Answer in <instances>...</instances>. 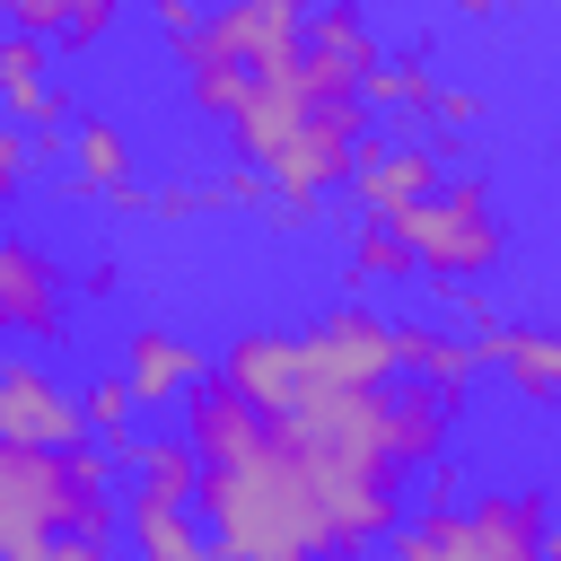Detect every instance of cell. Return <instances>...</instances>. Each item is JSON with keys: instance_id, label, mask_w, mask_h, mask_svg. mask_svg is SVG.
<instances>
[{"instance_id": "obj_1", "label": "cell", "mask_w": 561, "mask_h": 561, "mask_svg": "<svg viewBox=\"0 0 561 561\" xmlns=\"http://www.w3.org/2000/svg\"><path fill=\"white\" fill-rule=\"evenodd\" d=\"M123 535V500H114V456L88 438L70 456L53 447H18L0 438V561H26L53 535Z\"/></svg>"}, {"instance_id": "obj_2", "label": "cell", "mask_w": 561, "mask_h": 561, "mask_svg": "<svg viewBox=\"0 0 561 561\" xmlns=\"http://www.w3.org/2000/svg\"><path fill=\"white\" fill-rule=\"evenodd\" d=\"M394 228H403L412 272H421L430 289H465V280H482V272L508 254L500 193H491V175H473V167H447V175H438V193H421Z\"/></svg>"}, {"instance_id": "obj_3", "label": "cell", "mask_w": 561, "mask_h": 561, "mask_svg": "<svg viewBox=\"0 0 561 561\" xmlns=\"http://www.w3.org/2000/svg\"><path fill=\"white\" fill-rule=\"evenodd\" d=\"M298 359H307V386H394L403 359H394V316H377L368 298H333L298 324Z\"/></svg>"}, {"instance_id": "obj_4", "label": "cell", "mask_w": 561, "mask_h": 561, "mask_svg": "<svg viewBox=\"0 0 561 561\" xmlns=\"http://www.w3.org/2000/svg\"><path fill=\"white\" fill-rule=\"evenodd\" d=\"M438 175H447V149L412 114V123H394V131H377L359 149V167H351V219H403L421 193H438Z\"/></svg>"}, {"instance_id": "obj_5", "label": "cell", "mask_w": 561, "mask_h": 561, "mask_svg": "<svg viewBox=\"0 0 561 561\" xmlns=\"http://www.w3.org/2000/svg\"><path fill=\"white\" fill-rule=\"evenodd\" d=\"M0 123L35 140V158H70V96L53 88V44L0 26Z\"/></svg>"}, {"instance_id": "obj_6", "label": "cell", "mask_w": 561, "mask_h": 561, "mask_svg": "<svg viewBox=\"0 0 561 561\" xmlns=\"http://www.w3.org/2000/svg\"><path fill=\"white\" fill-rule=\"evenodd\" d=\"M0 438L70 456V447H88L96 430H88V403L70 394L61 368H44V359H9V377H0Z\"/></svg>"}, {"instance_id": "obj_7", "label": "cell", "mask_w": 561, "mask_h": 561, "mask_svg": "<svg viewBox=\"0 0 561 561\" xmlns=\"http://www.w3.org/2000/svg\"><path fill=\"white\" fill-rule=\"evenodd\" d=\"M61 324H70V272H61V254L0 228V333L61 342Z\"/></svg>"}, {"instance_id": "obj_8", "label": "cell", "mask_w": 561, "mask_h": 561, "mask_svg": "<svg viewBox=\"0 0 561 561\" xmlns=\"http://www.w3.org/2000/svg\"><path fill=\"white\" fill-rule=\"evenodd\" d=\"M70 175V193L79 202H105V210H149V193H140V149H131V131L114 123V114H79L70 123V158H61Z\"/></svg>"}, {"instance_id": "obj_9", "label": "cell", "mask_w": 561, "mask_h": 561, "mask_svg": "<svg viewBox=\"0 0 561 561\" xmlns=\"http://www.w3.org/2000/svg\"><path fill=\"white\" fill-rule=\"evenodd\" d=\"M219 377L254 403V412H289L298 394H307V359H298V324L280 333V324H237L228 342H219Z\"/></svg>"}, {"instance_id": "obj_10", "label": "cell", "mask_w": 561, "mask_h": 561, "mask_svg": "<svg viewBox=\"0 0 561 561\" xmlns=\"http://www.w3.org/2000/svg\"><path fill=\"white\" fill-rule=\"evenodd\" d=\"M202 35L263 79V70H289L307 53V9H289V0H228V9L202 18Z\"/></svg>"}, {"instance_id": "obj_11", "label": "cell", "mask_w": 561, "mask_h": 561, "mask_svg": "<svg viewBox=\"0 0 561 561\" xmlns=\"http://www.w3.org/2000/svg\"><path fill=\"white\" fill-rule=\"evenodd\" d=\"M202 377H210V351L184 342L175 324H131L123 333V386L140 394V412H175Z\"/></svg>"}, {"instance_id": "obj_12", "label": "cell", "mask_w": 561, "mask_h": 561, "mask_svg": "<svg viewBox=\"0 0 561 561\" xmlns=\"http://www.w3.org/2000/svg\"><path fill=\"white\" fill-rule=\"evenodd\" d=\"M473 351H482V368H500L526 403H561V324H508V316H491V324L473 333Z\"/></svg>"}, {"instance_id": "obj_13", "label": "cell", "mask_w": 561, "mask_h": 561, "mask_svg": "<svg viewBox=\"0 0 561 561\" xmlns=\"http://www.w3.org/2000/svg\"><path fill=\"white\" fill-rule=\"evenodd\" d=\"M394 359H403V377H421V386H438V394H456V403H465V386L482 377L473 333L447 324V316H403V324H394Z\"/></svg>"}, {"instance_id": "obj_14", "label": "cell", "mask_w": 561, "mask_h": 561, "mask_svg": "<svg viewBox=\"0 0 561 561\" xmlns=\"http://www.w3.org/2000/svg\"><path fill=\"white\" fill-rule=\"evenodd\" d=\"M123 543H131V561H219L202 508L193 500H158V491L123 500Z\"/></svg>"}, {"instance_id": "obj_15", "label": "cell", "mask_w": 561, "mask_h": 561, "mask_svg": "<svg viewBox=\"0 0 561 561\" xmlns=\"http://www.w3.org/2000/svg\"><path fill=\"white\" fill-rule=\"evenodd\" d=\"M386 438H394L403 473H412V465H438L447 438H456V394H438V386H421V377H394V386H386Z\"/></svg>"}, {"instance_id": "obj_16", "label": "cell", "mask_w": 561, "mask_h": 561, "mask_svg": "<svg viewBox=\"0 0 561 561\" xmlns=\"http://www.w3.org/2000/svg\"><path fill=\"white\" fill-rule=\"evenodd\" d=\"M175 412H184V438L202 447V465H228V456H245V447H254V430H263V412H254V403H245V394H237L219 368H210V377H202V386H193Z\"/></svg>"}, {"instance_id": "obj_17", "label": "cell", "mask_w": 561, "mask_h": 561, "mask_svg": "<svg viewBox=\"0 0 561 561\" xmlns=\"http://www.w3.org/2000/svg\"><path fill=\"white\" fill-rule=\"evenodd\" d=\"M114 18H123V0H0V26L44 35L53 53H88V44H105Z\"/></svg>"}, {"instance_id": "obj_18", "label": "cell", "mask_w": 561, "mask_h": 561, "mask_svg": "<svg viewBox=\"0 0 561 561\" xmlns=\"http://www.w3.org/2000/svg\"><path fill=\"white\" fill-rule=\"evenodd\" d=\"M368 561H482V535H473V517H465V500H456V508L403 517L386 543H368Z\"/></svg>"}, {"instance_id": "obj_19", "label": "cell", "mask_w": 561, "mask_h": 561, "mask_svg": "<svg viewBox=\"0 0 561 561\" xmlns=\"http://www.w3.org/2000/svg\"><path fill=\"white\" fill-rule=\"evenodd\" d=\"M175 61H184V105H193V114H210V123H237V105H245L254 70H245V61H228L210 35L175 44Z\"/></svg>"}, {"instance_id": "obj_20", "label": "cell", "mask_w": 561, "mask_h": 561, "mask_svg": "<svg viewBox=\"0 0 561 561\" xmlns=\"http://www.w3.org/2000/svg\"><path fill=\"white\" fill-rule=\"evenodd\" d=\"M131 491H158V500H193L202 491V447L184 430H140L131 438Z\"/></svg>"}, {"instance_id": "obj_21", "label": "cell", "mask_w": 561, "mask_h": 561, "mask_svg": "<svg viewBox=\"0 0 561 561\" xmlns=\"http://www.w3.org/2000/svg\"><path fill=\"white\" fill-rule=\"evenodd\" d=\"M342 280H351V289L421 280V272H412V245H403V228H394V219H351V237H342Z\"/></svg>"}, {"instance_id": "obj_22", "label": "cell", "mask_w": 561, "mask_h": 561, "mask_svg": "<svg viewBox=\"0 0 561 561\" xmlns=\"http://www.w3.org/2000/svg\"><path fill=\"white\" fill-rule=\"evenodd\" d=\"M307 53L351 61L359 79L386 61V44H377V26H368V9H359V0H316V9H307Z\"/></svg>"}, {"instance_id": "obj_23", "label": "cell", "mask_w": 561, "mask_h": 561, "mask_svg": "<svg viewBox=\"0 0 561 561\" xmlns=\"http://www.w3.org/2000/svg\"><path fill=\"white\" fill-rule=\"evenodd\" d=\"M359 96H368V105H386V114H421V123H430V96H438V79L421 70V53H386V61L359 79Z\"/></svg>"}, {"instance_id": "obj_24", "label": "cell", "mask_w": 561, "mask_h": 561, "mask_svg": "<svg viewBox=\"0 0 561 561\" xmlns=\"http://www.w3.org/2000/svg\"><path fill=\"white\" fill-rule=\"evenodd\" d=\"M202 210H219V202H210V184H193V175H175V184L149 193V219H158V228H184V219H202Z\"/></svg>"}, {"instance_id": "obj_25", "label": "cell", "mask_w": 561, "mask_h": 561, "mask_svg": "<svg viewBox=\"0 0 561 561\" xmlns=\"http://www.w3.org/2000/svg\"><path fill=\"white\" fill-rule=\"evenodd\" d=\"M263 193H272V175H263V167H245V158L210 184V202H219V210H263Z\"/></svg>"}, {"instance_id": "obj_26", "label": "cell", "mask_w": 561, "mask_h": 561, "mask_svg": "<svg viewBox=\"0 0 561 561\" xmlns=\"http://www.w3.org/2000/svg\"><path fill=\"white\" fill-rule=\"evenodd\" d=\"M473 123H482V96L473 88H438L430 96V131H473Z\"/></svg>"}, {"instance_id": "obj_27", "label": "cell", "mask_w": 561, "mask_h": 561, "mask_svg": "<svg viewBox=\"0 0 561 561\" xmlns=\"http://www.w3.org/2000/svg\"><path fill=\"white\" fill-rule=\"evenodd\" d=\"M26 561H114V543H105V535H79V526H70V535H53V543H35Z\"/></svg>"}, {"instance_id": "obj_28", "label": "cell", "mask_w": 561, "mask_h": 561, "mask_svg": "<svg viewBox=\"0 0 561 561\" xmlns=\"http://www.w3.org/2000/svg\"><path fill=\"white\" fill-rule=\"evenodd\" d=\"M202 18H210L202 0H158V35H167V44H193V35H202Z\"/></svg>"}, {"instance_id": "obj_29", "label": "cell", "mask_w": 561, "mask_h": 561, "mask_svg": "<svg viewBox=\"0 0 561 561\" xmlns=\"http://www.w3.org/2000/svg\"><path fill=\"white\" fill-rule=\"evenodd\" d=\"M456 500H465V473L438 456V465H430V508H456Z\"/></svg>"}, {"instance_id": "obj_30", "label": "cell", "mask_w": 561, "mask_h": 561, "mask_svg": "<svg viewBox=\"0 0 561 561\" xmlns=\"http://www.w3.org/2000/svg\"><path fill=\"white\" fill-rule=\"evenodd\" d=\"M79 289H88V298H114V289H123V272H114V263H88V280H79Z\"/></svg>"}, {"instance_id": "obj_31", "label": "cell", "mask_w": 561, "mask_h": 561, "mask_svg": "<svg viewBox=\"0 0 561 561\" xmlns=\"http://www.w3.org/2000/svg\"><path fill=\"white\" fill-rule=\"evenodd\" d=\"M543 561H561V508H552V526H543Z\"/></svg>"}, {"instance_id": "obj_32", "label": "cell", "mask_w": 561, "mask_h": 561, "mask_svg": "<svg viewBox=\"0 0 561 561\" xmlns=\"http://www.w3.org/2000/svg\"><path fill=\"white\" fill-rule=\"evenodd\" d=\"M491 9H500V0H456V18H491Z\"/></svg>"}, {"instance_id": "obj_33", "label": "cell", "mask_w": 561, "mask_h": 561, "mask_svg": "<svg viewBox=\"0 0 561 561\" xmlns=\"http://www.w3.org/2000/svg\"><path fill=\"white\" fill-rule=\"evenodd\" d=\"M202 9H228V0H202Z\"/></svg>"}, {"instance_id": "obj_34", "label": "cell", "mask_w": 561, "mask_h": 561, "mask_svg": "<svg viewBox=\"0 0 561 561\" xmlns=\"http://www.w3.org/2000/svg\"><path fill=\"white\" fill-rule=\"evenodd\" d=\"M0 377H9V359H0Z\"/></svg>"}]
</instances>
